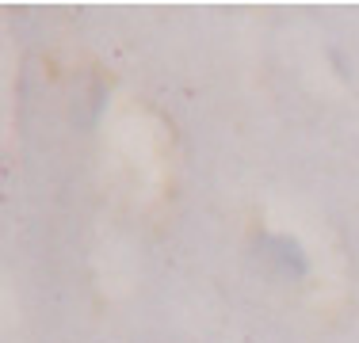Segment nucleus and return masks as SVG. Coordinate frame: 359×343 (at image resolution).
<instances>
[{
	"mask_svg": "<svg viewBox=\"0 0 359 343\" xmlns=\"http://www.w3.org/2000/svg\"><path fill=\"white\" fill-rule=\"evenodd\" d=\"M252 263L260 267V274L279 282H294L310 271L302 244L294 237H279V233H260L252 240Z\"/></svg>",
	"mask_w": 359,
	"mask_h": 343,
	"instance_id": "f257e3e1",
	"label": "nucleus"
}]
</instances>
